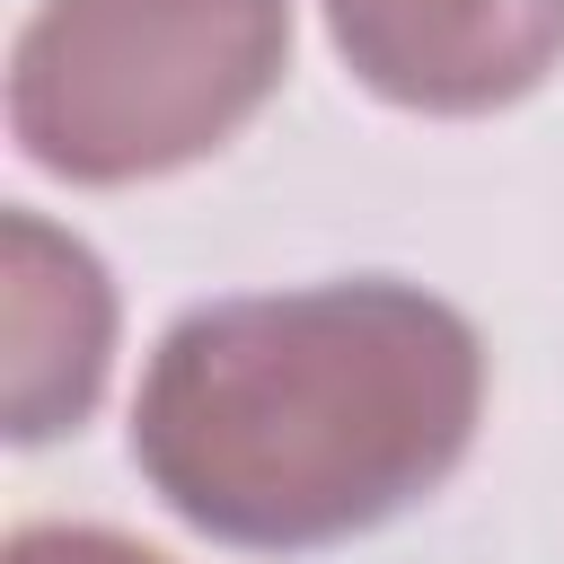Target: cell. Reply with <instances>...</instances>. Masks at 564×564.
Listing matches in <instances>:
<instances>
[{"instance_id":"2","label":"cell","mask_w":564,"mask_h":564,"mask_svg":"<svg viewBox=\"0 0 564 564\" xmlns=\"http://www.w3.org/2000/svg\"><path fill=\"white\" fill-rule=\"evenodd\" d=\"M291 62V0H35L9 53V141L62 185L212 159Z\"/></svg>"},{"instance_id":"5","label":"cell","mask_w":564,"mask_h":564,"mask_svg":"<svg viewBox=\"0 0 564 564\" xmlns=\"http://www.w3.org/2000/svg\"><path fill=\"white\" fill-rule=\"evenodd\" d=\"M0 564H167V555H150V546L123 538V529H70V520H44V529H18Z\"/></svg>"},{"instance_id":"4","label":"cell","mask_w":564,"mask_h":564,"mask_svg":"<svg viewBox=\"0 0 564 564\" xmlns=\"http://www.w3.org/2000/svg\"><path fill=\"white\" fill-rule=\"evenodd\" d=\"M115 370V282L88 238L44 212L0 220V423L18 449L62 441L97 414Z\"/></svg>"},{"instance_id":"3","label":"cell","mask_w":564,"mask_h":564,"mask_svg":"<svg viewBox=\"0 0 564 564\" xmlns=\"http://www.w3.org/2000/svg\"><path fill=\"white\" fill-rule=\"evenodd\" d=\"M326 35L405 115H494L564 62V0H326Z\"/></svg>"},{"instance_id":"1","label":"cell","mask_w":564,"mask_h":564,"mask_svg":"<svg viewBox=\"0 0 564 564\" xmlns=\"http://www.w3.org/2000/svg\"><path fill=\"white\" fill-rule=\"evenodd\" d=\"M476 414V326L423 282L361 273L176 317L132 397V467L185 529L308 555L423 502Z\"/></svg>"}]
</instances>
